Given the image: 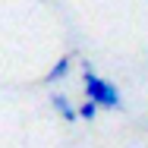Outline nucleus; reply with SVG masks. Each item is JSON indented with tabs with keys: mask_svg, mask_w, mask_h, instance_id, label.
Wrapping results in <instances>:
<instances>
[{
	"mask_svg": "<svg viewBox=\"0 0 148 148\" xmlns=\"http://www.w3.org/2000/svg\"><path fill=\"white\" fill-rule=\"evenodd\" d=\"M82 88H85V101L98 104V107H110V110H117L120 104H123L120 88L114 85V82L101 79V76L91 69V63H85V73H82Z\"/></svg>",
	"mask_w": 148,
	"mask_h": 148,
	"instance_id": "f257e3e1",
	"label": "nucleus"
},
{
	"mask_svg": "<svg viewBox=\"0 0 148 148\" xmlns=\"http://www.w3.org/2000/svg\"><path fill=\"white\" fill-rule=\"evenodd\" d=\"M69 69H73V54H63V57L47 69V76H44V85H57V82H63L66 76H69Z\"/></svg>",
	"mask_w": 148,
	"mask_h": 148,
	"instance_id": "f03ea898",
	"label": "nucleus"
},
{
	"mask_svg": "<svg viewBox=\"0 0 148 148\" xmlns=\"http://www.w3.org/2000/svg\"><path fill=\"white\" fill-rule=\"evenodd\" d=\"M51 107H54V110H57V114L66 120V123H76V120H79V117H76L73 101H69L66 95H60V91H57V95H51Z\"/></svg>",
	"mask_w": 148,
	"mask_h": 148,
	"instance_id": "7ed1b4c3",
	"label": "nucleus"
},
{
	"mask_svg": "<svg viewBox=\"0 0 148 148\" xmlns=\"http://www.w3.org/2000/svg\"><path fill=\"white\" fill-rule=\"evenodd\" d=\"M98 110H101L98 104H91V101H82V107H76V117H79V120H88V123H91V120L98 117Z\"/></svg>",
	"mask_w": 148,
	"mask_h": 148,
	"instance_id": "20e7f679",
	"label": "nucleus"
}]
</instances>
